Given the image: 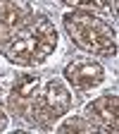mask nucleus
I'll list each match as a JSON object with an SVG mask.
<instances>
[{
	"instance_id": "20e7f679",
	"label": "nucleus",
	"mask_w": 119,
	"mask_h": 134,
	"mask_svg": "<svg viewBox=\"0 0 119 134\" xmlns=\"http://www.w3.org/2000/svg\"><path fill=\"white\" fill-rule=\"evenodd\" d=\"M33 19L31 5L26 0H0V46L12 41L17 31H22Z\"/></svg>"
},
{
	"instance_id": "423d86ee",
	"label": "nucleus",
	"mask_w": 119,
	"mask_h": 134,
	"mask_svg": "<svg viewBox=\"0 0 119 134\" xmlns=\"http://www.w3.org/2000/svg\"><path fill=\"white\" fill-rule=\"evenodd\" d=\"M64 77L69 79V84H74V89H93L98 86L100 81L105 79V70L100 62H93V60H79V62H72L67 67Z\"/></svg>"
},
{
	"instance_id": "f257e3e1",
	"label": "nucleus",
	"mask_w": 119,
	"mask_h": 134,
	"mask_svg": "<svg viewBox=\"0 0 119 134\" xmlns=\"http://www.w3.org/2000/svg\"><path fill=\"white\" fill-rule=\"evenodd\" d=\"M57 46V31L48 19H31L7 43V55L17 65H38Z\"/></svg>"
},
{
	"instance_id": "7ed1b4c3",
	"label": "nucleus",
	"mask_w": 119,
	"mask_h": 134,
	"mask_svg": "<svg viewBox=\"0 0 119 134\" xmlns=\"http://www.w3.org/2000/svg\"><path fill=\"white\" fill-rule=\"evenodd\" d=\"M69 103H72L69 89H67L60 79H50L45 86L38 89L36 98H33V103H31L29 115L33 117V122L48 127V125H53L55 120H60V117L69 110Z\"/></svg>"
},
{
	"instance_id": "f03ea898",
	"label": "nucleus",
	"mask_w": 119,
	"mask_h": 134,
	"mask_svg": "<svg viewBox=\"0 0 119 134\" xmlns=\"http://www.w3.org/2000/svg\"><path fill=\"white\" fill-rule=\"evenodd\" d=\"M67 31L69 36L88 53H98V55H107L114 53V34L112 29L95 19L91 14H67Z\"/></svg>"
},
{
	"instance_id": "1a4fd4ad",
	"label": "nucleus",
	"mask_w": 119,
	"mask_h": 134,
	"mask_svg": "<svg viewBox=\"0 0 119 134\" xmlns=\"http://www.w3.org/2000/svg\"><path fill=\"white\" fill-rule=\"evenodd\" d=\"M5 127H7V115H5L3 110H0V132H3Z\"/></svg>"
},
{
	"instance_id": "6e6552de",
	"label": "nucleus",
	"mask_w": 119,
	"mask_h": 134,
	"mask_svg": "<svg viewBox=\"0 0 119 134\" xmlns=\"http://www.w3.org/2000/svg\"><path fill=\"white\" fill-rule=\"evenodd\" d=\"M91 127H93V125L86 120V117H83V120H79V117L74 120V117H72V120H67V122H64L60 129H62V132H69V129H79V132H86V129H91Z\"/></svg>"
},
{
	"instance_id": "39448f33",
	"label": "nucleus",
	"mask_w": 119,
	"mask_h": 134,
	"mask_svg": "<svg viewBox=\"0 0 119 134\" xmlns=\"http://www.w3.org/2000/svg\"><path fill=\"white\" fill-rule=\"evenodd\" d=\"M38 89H41V79L36 74L17 77V81L12 84V91H10V108H12V113L26 117L29 110H31L33 98H36V93H38Z\"/></svg>"
},
{
	"instance_id": "0eeeda50",
	"label": "nucleus",
	"mask_w": 119,
	"mask_h": 134,
	"mask_svg": "<svg viewBox=\"0 0 119 134\" xmlns=\"http://www.w3.org/2000/svg\"><path fill=\"white\" fill-rule=\"evenodd\" d=\"M86 120L93 125V127H100V129H117V96L114 93H105L100 96L98 100L86 108Z\"/></svg>"
}]
</instances>
